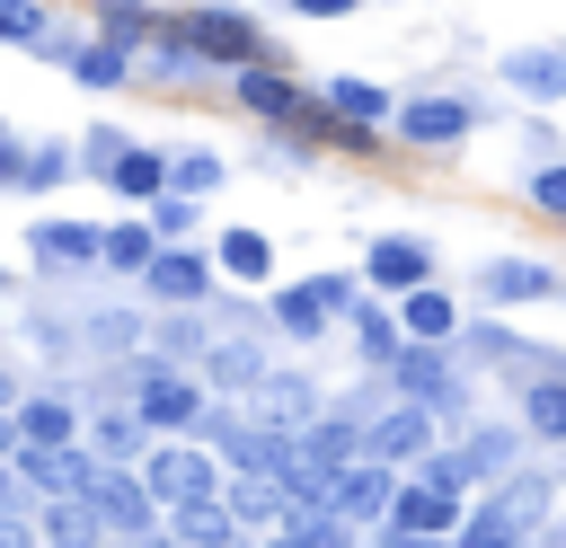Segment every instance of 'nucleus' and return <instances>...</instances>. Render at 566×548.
Here are the masks:
<instances>
[{"mask_svg": "<svg viewBox=\"0 0 566 548\" xmlns=\"http://www.w3.org/2000/svg\"><path fill=\"white\" fill-rule=\"evenodd\" d=\"M327 106H336V115H354V124H380V133L398 124V97H389V88H371V80H354V71H336V80H327Z\"/></svg>", "mask_w": 566, "mask_h": 548, "instance_id": "f704fd0d", "label": "nucleus"}, {"mask_svg": "<svg viewBox=\"0 0 566 548\" xmlns=\"http://www.w3.org/2000/svg\"><path fill=\"white\" fill-rule=\"evenodd\" d=\"M522 442H531L522 424H469V433H460V460L478 468V486H495V477L522 468Z\"/></svg>", "mask_w": 566, "mask_h": 548, "instance_id": "c756f323", "label": "nucleus"}, {"mask_svg": "<svg viewBox=\"0 0 566 548\" xmlns=\"http://www.w3.org/2000/svg\"><path fill=\"white\" fill-rule=\"evenodd\" d=\"M9 468H18L35 495H88V486L106 477V460H97L88 442H62V451H35V442H18V451H9Z\"/></svg>", "mask_w": 566, "mask_h": 548, "instance_id": "dca6fc26", "label": "nucleus"}, {"mask_svg": "<svg viewBox=\"0 0 566 548\" xmlns=\"http://www.w3.org/2000/svg\"><path fill=\"white\" fill-rule=\"evenodd\" d=\"M522 548H548V539H522Z\"/></svg>", "mask_w": 566, "mask_h": 548, "instance_id": "09e8293b", "label": "nucleus"}, {"mask_svg": "<svg viewBox=\"0 0 566 548\" xmlns=\"http://www.w3.org/2000/svg\"><path fill=\"white\" fill-rule=\"evenodd\" d=\"M27 256L44 265V274H106V221H71V212H44V221H27Z\"/></svg>", "mask_w": 566, "mask_h": 548, "instance_id": "6e6552de", "label": "nucleus"}, {"mask_svg": "<svg viewBox=\"0 0 566 548\" xmlns=\"http://www.w3.org/2000/svg\"><path fill=\"white\" fill-rule=\"evenodd\" d=\"M310 292H318V301H327L336 318H354V309L371 301V283H363V274H310Z\"/></svg>", "mask_w": 566, "mask_h": 548, "instance_id": "79ce46f5", "label": "nucleus"}, {"mask_svg": "<svg viewBox=\"0 0 566 548\" xmlns=\"http://www.w3.org/2000/svg\"><path fill=\"white\" fill-rule=\"evenodd\" d=\"M248 415H265V424H283V433H310V424L327 415V398H318V380H301V371H265V380L248 389Z\"/></svg>", "mask_w": 566, "mask_h": 548, "instance_id": "412c9836", "label": "nucleus"}, {"mask_svg": "<svg viewBox=\"0 0 566 548\" xmlns=\"http://www.w3.org/2000/svg\"><path fill=\"white\" fill-rule=\"evenodd\" d=\"M442 265H433V239H416V230H380L371 247H363V283L380 292V301H407V292H424Z\"/></svg>", "mask_w": 566, "mask_h": 548, "instance_id": "1a4fd4ad", "label": "nucleus"}, {"mask_svg": "<svg viewBox=\"0 0 566 548\" xmlns=\"http://www.w3.org/2000/svg\"><path fill=\"white\" fill-rule=\"evenodd\" d=\"M345 327H354V354H363L371 371H389V362L416 345V336H407V318H398V301H380V292H371V301H363Z\"/></svg>", "mask_w": 566, "mask_h": 548, "instance_id": "bb28decb", "label": "nucleus"}, {"mask_svg": "<svg viewBox=\"0 0 566 548\" xmlns=\"http://www.w3.org/2000/svg\"><path fill=\"white\" fill-rule=\"evenodd\" d=\"M380 380H389L398 398H416V407H433L442 424H451V415L469 407V389H460V371H451V345H407V354H398V362H389Z\"/></svg>", "mask_w": 566, "mask_h": 548, "instance_id": "9d476101", "label": "nucleus"}, {"mask_svg": "<svg viewBox=\"0 0 566 548\" xmlns=\"http://www.w3.org/2000/svg\"><path fill=\"white\" fill-rule=\"evenodd\" d=\"M142 477H150V495H159L168 513H177V504H203V495H221V486H230L221 451H212V442H177V433H159V442H150Z\"/></svg>", "mask_w": 566, "mask_h": 548, "instance_id": "39448f33", "label": "nucleus"}, {"mask_svg": "<svg viewBox=\"0 0 566 548\" xmlns=\"http://www.w3.org/2000/svg\"><path fill=\"white\" fill-rule=\"evenodd\" d=\"M557 521V477L548 468H513V477H495L478 504H469V539L478 548H522V539H539Z\"/></svg>", "mask_w": 566, "mask_h": 548, "instance_id": "f03ea898", "label": "nucleus"}, {"mask_svg": "<svg viewBox=\"0 0 566 548\" xmlns=\"http://www.w3.org/2000/svg\"><path fill=\"white\" fill-rule=\"evenodd\" d=\"M195 212H203V194H177V186H168V194L150 203V230H159L168 247H195Z\"/></svg>", "mask_w": 566, "mask_h": 548, "instance_id": "58836bf2", "label": "nucleus"}, {"mask_svg": "<svg viewBox=\"0 0 566 548\" xmlns=\"http://www.w3.org/2000/svg\"><path fill=\"white\" fill-rule=\"evenodd\" d=\"M460 354H478V362H486V371H504L513 389H531V380L566 371V354H548L539 336H522V327H504V318H469V327H460Z\"/></svg>", "mask_w": 566, "mask_h": 548, "instance_id": "423d86ee", "label": "nucleus"}, {"mask_svg": "<svg viewBox=\"0 0 566 548\" xmlns=\"http://www.w3.org/2000/svg\"><path fill=\"white\" fill-rule=\"evenodd\" d=\"M478 301L504 309V301H566V274L539 265V256H486L478 265Z\"/></svg>", "mask_w": 566, "mask_h": 548, "instance_id": "aec40b11", "label": "nucleus"}, {"mask_svg": "<svg viewBox=\"0 0 566 548\" xmlns=\"http://www.w3.org/2000/svg\"><path fill=\"white\" fill-rule=\"evenodd\" d=\"M398 486H407V468H389V460H354V468L336 477V513H345L354 530H389Z\"/></svg>", "mask_w": 566, "mask_h": 548, "instance_id": "a211bd4d", "label": "nucleus"}, {"mask_svg": "<svg viewBox=\"0 0 566 548\" xmlns=\"http://www.w3.org/2000/svg\"><path fill=\"white\" fill-rule=\"evenodd\" d=\"M557 53H566V44H557Z\"/></svg>", "mask_w": 566, "mask_h": 548, "instance_id": "3c124183", "label": "nucleus"}, {"mask_svg": "<svg viewBox=\"0 0 566 548\" xmlns=\"http://www.w3.org/2000/svg\"><path fill=\"white\" fill-rule=\"evenodd\" d=\"M177 9H221V0H177Z\"/></svg>", "mask_w": 566, "mask_h": 548, "instance_id": "de8ad7c7", "label": "nucleus"}, {"mask_svg": "<svg viewBox=\"0 0 566 548\" xmlns=\"http://www.w3.org/2000/svg\"><path fill=\"white\" fill-rule=\"evenodd\" d=\"M9 424H18V442H35V451L88 442V407H71V398H18V407H9Z\"/></svg>", "mask_w": 566, "mask_h": 548, "instance_id": "393cba45", "label": "nucleus"}, {"mask_svg": "<svg viewBox=\"0 0 566 548\" xmlns=\"http://www.w3.org/2000/svg\"><path fill=\"white\" fill-rule=\"evenodd\" d=\"M150 442H159V433H150V415H142L133 398H115V407H88V451H97V460H115V468H142V460H150Z\"/></svg>", "mask_w": 566, "mask_h": 548, "instance_id": "4be33fe9", "label": "nucleus"}, {"mask_svg": "<svg viewBox=\"0 0 566 548\" xmlns=\"http://www.w3.org/2000/svg\"><path fill=\"white\" fill-rule=\"evenodd\" d=\"M495 80L522 88V97H557V106H566V53H557V44H513V53L495 62Z\"/></svg>", "mask_w": 566, "mask_h": 548, "instance_id": "c85d7f7f", "label": "nucleus"}, {"mask_svg": "<svg viewBox=\"0 0 566 548\" xmlns=\"http://www.w3.org/2000/svg\"><path fill=\"white\" fill-rule=\"evenodd\" d=\"M221 177H230V159H221V150H203V141L168 150V186H177V194H221Z\"/></svg>", "mask_w": 566, "mask_h": 548, "instance_id": "e433bc0d", "label": "nucleus"}, {"mask_svg": "<svg viewBox=\"0 0 566 548\" xmlns=\"http://www.w3.org/2000/svg\"><path fill=\"white\" fill-rule=\"evenodd\" d=\"M159 247H168V239L150 230V212H133V221H106V274H133V283H142V274L159 265Z\"/></svg>", "mask_w": 566, "mask_h": 548, "instance_id": "473e14b6", "label": "nucleus"}, {"mask_svg": "<svg viewBox=\"0 0 566 548\" xmlns=\"http://www.w3.org/2000/svg\"><path fill=\"white\" fill-rule=\"evenodd\" d=\"M265 327H274V336H292V345H318V336L336 327V309H327V301L310 292V274H301V283H274V301H265Z\"/></svg>", "mask_w": 566, "mask_h": 548, "instance_id": "a878e982", "label": "nucleus"}, {"mask_svg": "<svg viewBox=\"0 0 566 548\" xmlns=\"http://www.w3.org/2000/svg\"><path fill=\"white\" fill-rule=\"evenodd\" d=\"M407 150H460L478 133V106L451 97V88H424V97H398V124H389Z\"/></svg>", "mask_w": 566, "mask_h": 548, "instance_id": "0eeeda50", "label": "nucleus"}, {"mask_svg": "<svg viewBox=\"0 0 566 548\" xmlns=\"http://www.w3.org/2000/svg\"><path fill=\"white\" fill-rule=\"evenodd\" d=\"M539 539H548V548H566V513H557V521H548V530H539Z\"/></svg>", "mask_w": 566, "mask_h": 548, "instance_id": "49530a36", "label": "nucleus"}, {"mask_svg": "<svg viewBox=\"0 0 566 548\" xmlns=\"http://www.w3.org/2000/svg\"><path fill=\"white\" fill-rule=\"evenodd\" d=\"M283 9H292V18H354L363 0H283Z\"/></svg>", "mask_w": 566, "mask_h": 548, "instance_id": "37998d69", "label": "nucleus"}, {"mask_svg": "<svg viewBox=\"0 0 566 548\" xmlns=\"http://www.w3.org/2000/svg\"><path fill=\"white\" fill-rule=\"evenodd\" d=\"M363 9H371V0H363Z\"/></svg>", "mask_w": 566, "mask_h": 548, "instance_id": "8fccbe9b", "label": "nucleus"}, {"mask_svg": "<svg viewBox=\"0 0 566 548\" xmlns=\"http://www.w3.org/2000/svg\"><path fill=\"white\" fill-rule=\"evenodd\" d=\"M88 504L106 513V530H115V539H150V530L168 521V504L150 495V477H142V468H115V460H106V477L88 486Z\"/></svg>", "mask_w": 566, "mask_h": 548, "instance_id": "4468645a", "label": "nucleus"}, {"mask_svg": "<svg viewBox=\"0 0 566 548\" xmlns=\"http://www.w3.org/2000/svg\"><path fill=\"white\" fill-rule=\"evenodd\" d=\"M354 548H424V539H398V530H363Z\"/></svg>", "mask_w": 566, "mask_h": 548, "instance_id": "c03bdc74", "label": "nucleus"}, {"mask_svg": "<svg viewBox=\"0 0 566 548\" xmlns=\"http://www.w3.org/2000/svg\"><path fill=\"white\" fill-rule=\"evenodd\" d=\"M35 53H44L53 71H71L80 88H97V97H106V88H133V80H142V71H133L142 53H124V44H106V35H44Z\"/></svg>", "mask_w": 566, "mask_h": 548, "instance_id": "9b49d317", "label": "nucleus"}, {"mask_svg": "<svg viewBox=\"0 0 566 548\" xmlns=\"http://www.w3.org/2000/svg\"><path fill=\"white\" fill-rule=\"evenodd\" d=\"M133 407L150 415V433H177V442H203L212 433V380L203 371H186V362H168V354H142L133 362Z\"/></svg>", "mask_w": 566, "mask_h": 548, "instance_id": "f257e3e1", "label": "nucleus"}, {"mask_svg": "<svg viewBox=\"0 0 566 548\" xmlns=\"http://www.w3.org/2000/svg\"><path fill=\"white\" fill-rule=\"evenodd\" d=\"M0 35H9V44H44V35H53L44 0H0Z\"/></svg>", "mask_w": 566, "mask_h": 548, "instance_id": "a19ab883", "label": "nucleus"}, {"mask_svg": "<svg viewBox=\"0 0 566 548\" xmlns=\"http://www.w3.org/2000/svg\"><path fill=\"white\" fill-rule=\"evenodd\" d=\"M203 442L221 451V468H230V477H283V468H292V451H301V433H283V424H265V415H248V407H221Z\"/></svg>", "mask_w": 566, "mask_h": 548, "instance_id": "20e7f679", "label": "nucleus"}, {"mask_svg": "<svg viewBox=\"0 0 566 548\" xmlns=\"http://www.w3.org/2000/svg\"><path fill=\"white\" fill-rule=\"evenodd\" d=\"M115 548H186L177 530H150V539H115Z\"/></svg>", "mask_w": 566, "mask_h": 548, "instance_id": "a18cd8bd", "label": "nucleus"}, {"mask_svg": "<svg viewBox=\"0 0 566 548\" xmlns=\"http://www.w3.org/2000/svg\"><path fill=\"white\" fill-rule=\"evenodd\" d=\"M522 433L531 442H566V371H548V380L522 389Z\"/></svg>", "mask_w": 566, "mask_h": 548, "instance_id": "c9c22d12", "label": "nucleus"}, {"mask_svg": "<svg viewBox=\"0 0 566 548\" xmlns=\"http://www.w3.org/2000/svg\"><path fill=\"white\" fill-rule=\"evenodd\" d=\"M212 292H221L212 247H159V265L142 274V301H159V309H212Z\"/></svg>", "mask_w": 566, "mask_h": 548, "instance_id": "f8f14e48", "label": "nucleus"}, {"mask_svg": "<svg viewBox=\"0 0 566 548\" xmlns=\"http://www.w3.org/2000/svg\"><path fill=\"white\" fill-rule=\"evenodd\" d=\"M230 97H239V106H248L256 124H274V133H292V115L310 106V88H301L292 71H274V62H256V71H239V80H230Z\"/></svg>", "mask_w": 566, "mask_h": 548, "instance_id": "5701e85b", "label": "nucleus"}, {"mask_svg": "<svg viewBox=\"0 0 566 548\" xmlns=\"http://www.w3.org/2000/svg\"><path fill=\"white\" fill-rule=\"evenodd\" d=\"M389 530L398 539H451V530H469V495H442V486L407 477L398 504H389Z\"/></svg>", "mask_w": 566, "mask_h": 548, "instance_id": "6ab92c4d", "label": "nucleus"}, {"mask_svg": "<svg viewBox=\"0 0 566 548\" xmlns=\"http://www.w3.org/2000/svg\"><path fill=\"white\" fill-rule=\"evenodd\" d=\"M177 27H186V44H195V62L203 71H221V80H239V71H256L265 62V27L248 18V9H177Z\"/></svg>", "mask_w": 566, "mask_h": 548, "instance_id": "7ed1b4c3", "label": "nucleus"}, {"mask_svg": "<svg viewBox=\"0 0 566 548\" xmlns=\"http://www.w3.org/2000/svg\"><path fill=\"white\" fill-rule=\"evenodd\" d=\"M71 336H88V354H115V362H133L142 345H150V327H142V309H88Z\"/></svg>", "mask_w": 566, "mask_h": 548, "instance_id": "72a5a7b5", "label": "nucleus"}, {"mask_svg": "<svg viewBox=\"0 0 566 548\" xmlns=\"http://www.w3.org/2000/svg\"><path fill=\"white\" fill-rule=\"evenodd\" d=\"M71 168H80V150H62V141H27V133H0V186H9L18 203L53 194Z\"/></svg>", "mask_w": 566, "mask_h": 548, "instance_id": "2eb2a0df", "label": "nucleus"}, {"mask_svg": "<svg viewBox=\"0 0 566 548\" xmlns=\"http://www.w3.org/2000/svg\"><path fill=\"white\" fill-rule=\"evenodd\" d=\"M398 318H407V336H416V345H460V327H469V318H460V301H451L442 283L407 292V301H398Z\"/></svg>", "mask_w": 566, "mask_h": 548, "instance_id": "7c9ffc66", "label": "nucleus"}, {"mask_svg": "<svg viewBox=\"0 0 566 548\" xmlns=\"http://www.w3.org/2000/svg\"><path fill=\"white\" fill-rule=\"evenodd\" d=\"M124 150H133V133H124V124H88V133H80V168H88L97 186L124 168Z\"/></svg>", "mask_w": 566, "mask_h": 548, "instance_id": "4c0bfd02", "label": "nucleus"}, {"mask_svg": "<svg viewBox=\"0 0 566 548\" xmlns=\"http://www.w3.org/2000/svg\"><path fill=\"white\" fill-rule=\"evenodd\" d=\"M531 212L566 230V159H539V168H531Z\"/></svg>", "mask_w": 566, "mask_h": 548, "instance_id": "ea45409f", "label": "nucleus"}, {"mask_svg": "<svg viewBox=\"0 0 566 548\" xmlns=\"http://www.w3.org/2000/svg\"><path fill=\"white\" fill-rule=\"evenodd\" d=\"M221 504H230V521H239V530H256V539L292 521V495H283V477H230V486H221Z\"/></svg>", "mask_w": 566, "mask_h": 548, "instance_id": "cd10ccee", "label": "nucleus"}, {"mask_svg": "<svg viewBox=\"0 0 566 548\" xmlns=\"http://www.w3.org/2000/svg\"><path fill=\"white\" fill-rule=\"evenodd\" d=\"M212 265H221V283L256 292V283H274V239L256 221H230V230H212Z\"/></svg>", "mask_w": 566, "mask_h": 548, "instance_id": "b1692460", "label": "nucleus"}, {"mask_svg": "<svg viewBox=\"0 0 566 548\" xmlns=\"http://www.w3.org/2000/svg\"><path fill=\"white\" fill-rule=\"evenodd\" d=\"M195 371H203L212 389H256V380L274 371V362H265V345H256V318H221Z\"/></svg>", "mask_w": 566, "mask_h": 548, "instance_id": "f3484780", "label": "nucleus"}, {"mask_svg": "<svg viewBox=\"0 0 566 548\" xmlns=\"http://www.w3.org/2000/svg\"><path fill=\"white\" fill-rule=\"evenodd\" d=\"M106 194H115V203H142V212H150V203L168 194V150H150V141H133V150H124V168L106 177Z\"/></svg>", "mask_w": 566, "mask_h": 548, "instance_id": "2f4dec72", "label": "nucleus"}, {"mask_svg": "<svg viewBox=\"0 0 566 548\" xmlns=\"http://www.w3.org/2000/svg\"><path fill=\"white\" fill-rule=\"evenodd\" d=\"M433 451H442V415H433V407L389 398V407L371 415V460H389V468H424Z\"/></svg>", "mask_w": 566, "mask_h": 548, "instance_id": "ddd939ff", "label": "nucleus"}]
</instances>
